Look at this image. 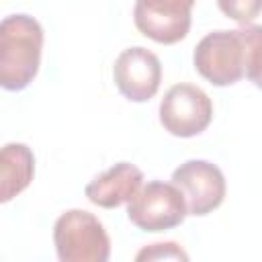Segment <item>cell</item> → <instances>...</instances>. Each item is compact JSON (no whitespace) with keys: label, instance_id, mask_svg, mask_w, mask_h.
I'll return each mask as SVG.
<instances>
[{"label":"cell","instance_id":"obj_9","mask_svg":"<svg viewBox=\"0 0 262 262\" xmlns=\"http://www.w3.org/2000/svg\"><path fill=\"white\" fill-rule=\"evenodd\" d=\"M143 186V172L131 162H119L92 178L84 192L88 201L102 209H115L129 203Z\"/></svg>","mask_w":262,"mask_h":262},{"label":"cell","instance_id":"obj_11","mask_svg":"<svg viewBox=\"0 0 262 262\" xmlns=\"http://www.w3.org/2000/svg\"><path fill=\"white\" fill-rule=\"evenodd\" d=\"M246 57V78L262 90V25H242L239 29Z\"/></svg>","mask_w":262,"mask_h":262},{"label":"cell","instance_id":"obj_8","mask_svg":"<svg viewBox=\"0 0 262 262\" xmlns=\"http://www.w3.org/2000/svg\"><path fill=\"white\" fill-rule=\"evenodd\" d=\"M113 78L119 92L131 102H145L156 96L162 82V63L145 47L125 49L113 66Z\"/></svg>","mask_w":262,"mask_h":262},{"label":"cell","instance_id":"obj_1","mask_svg":"<svg viewBox=\"0 0 262 262\" xmlns=\"http://www.w3.org/2000/svg\"><path fill=\"white\" fill-rule=\"evenodd\" d=\"M43 29L29 14H10L0 23V84L4 90L27 88L41 66Z\"/></svg>","mask_w":262,"mask_h":262},{"label":"cell","instance_id":"obj_12","mask_svg":"<svg viewBox=\"0 0 262 262\" xmlns=\"http://www.w3.org/2000/svg\"><path fill=\"white\" fill-rule=\"evenodd\" d=\"M217 6L239 25H250L262 12V0H217Z\"/></svg>","mask_w":262,"mask_h":262},{"label":"cell","instance_id":"obj_5","mask_svg":"<svg viewBox=\"0 0 262 262\" xmlns=\"http://www.w3.org/2000/svg\"><path fill=\"white\" fill-rule=\"evenodd\" d=\"M213 119V102L192 84H174L160 102V123L174 137H194Z\"/></svg>","mask_w":262,"mask_h":262},{"label":"cell","instance_id":"obj_6","mask_svg":"<svg viewBox=\"0 0 262 262\" xmlns=\"http://www.w3.org/2000/svg\"><path fill=\"white\" fill-rule=\"evenodd\" d=\"M192 6L194 0H135L133 20L147 39L172 45L188 35Z\"/></svg>","mask_w":262,"mask_h":262},{"label":"cell","instance_id":"obj_7","mask_svg":"<svg viewBox=\"0 0 262 262\" xmlns=\"http://www.w3.org/2000/svg\"><path fill=\"white\" fill-rule=\"evenodd\" d=\"M172 182L186 201L188 215L203 217L217 209L225 199V176L207 160H188L172 172Z\"/></svg>","mask_w":262,"mask_h":262},{"label":"cell","instance_id":"obj_2","mask_svg":"<svg viewBox=\"0 0 262 262\" xmlns=\"http://www.w3.org/2000/svg\"><path fill=\"white\" fill-rule=\"evenodd\" d=\"M53 244L61 262H106L111 256V239L104 225L84 209H70L57 217Z\"/></svg>","mask_w":262,"mask_h":262},{"label":"cell","instance_id":"obj_3","mask_svg":"<svg viewBox=\"0 0 262 262\" xmlns=\"http://www.w3.org/2000/svg\"><path fill=\"white\" fill-rule=\"evenodd\" d=\"M188 215L184 194L174 182L151 180L143 184L127 203L129 221L143 231H166Z\"/></svg>","mask_w":262,"mask_h":262},{"label":"cell","instance_id":"obj_13","mask_svg":"<svg viewBox=\"0 0 262 262\" xmlns=\"http://www.w3.org/2000/svg\"><path fill=\"white\" fill-rule=\"evenodd\" d=\"M137 260H160V258H172V260H186V252L174 244V242H166V244H151L149 248H143L137 256Z\"/></svg>","mask_w":262,"mask_h":262},{"label":"cell","instance_id":"obj_10","mask_svg":"<svg viewBox=\"0 0 262 262\" xmlns=\"http://www.w3.org/2000/svg\"><path fill=\"white\" fill-rule=\"evenodd\" d=\"M0 201L8 203L16 194H20L33 180L35 174V158L29 145L25 143H6L0 156Z\"/></svg>","mask_w":262,"mask_h":262},{"label":"cell","instance_id":"obj_4","mask_svg":"<svg viewBox=\"0 0 262 262\" xmlns=\"http://www.w3.org/2000/svg\"><path fill=\"white\" fill-rule=\"evenodd\" d=\"M194 70L213 86H231L246 76L244 41L239 31H213L205 35L192 55Z\"/></svg>","mask_w":262,"mask_h":262}]
</instances>
